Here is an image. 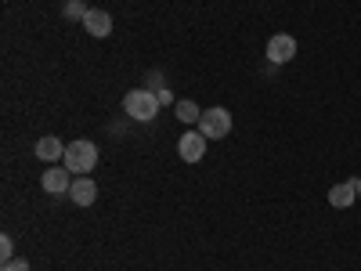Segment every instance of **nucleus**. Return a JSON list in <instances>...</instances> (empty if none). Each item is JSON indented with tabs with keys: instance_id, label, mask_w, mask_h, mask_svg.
I'll list each match as a JSON object with an SVG mask.
<instances>
[{
	"instance_id": "nucleus-6",
	"label": "nucleus",
	"mask_w": 361,
	"mask_h": 271,
	"mask_svg": "<svg viewBox=\"0 0 361 271\" xmlns=\"http://www.w3.org/2000/svg\"><path fill=\"white\" fill-rule=\"evenodd\" d=\"M293 58H296V40L289 33H279V37L267 40V62L271 66H286Z\"/></svg>"
},
{
	"instance_id": "nucleus-9",
	"label": "nucleus",
	"mask_w": 361,
	"mask_h": 271,
	"mask_svg": "<svg viewBox=\"0 0 361 271\" xmlns=\"http://www.w3.org/2000/svg\"><path fill=\"white\" fill-rule=\"evenodd\" d=\"M62 156H66V145H62V138L47 134V138H40V141H37V159H44V163H58Z\"/></svg>"
},
{
	"instance_id": "nucleus-12",
	"label": "nucleus",
	"mask_w": 361,
	"mask_h": 271,
	"mask_svg": "<svg viewBox=\"0 0 361 271\" xmlns=\"http://www.w3.org/2000/svg\"><path fill=\"white\" fill-rule=\"evenodd\" d=\"M87 11H90V8L83 4V0H69V4H66V18H80V22H83Z\"/></svg>"
},
{
	"instance_id": "nucleus-14",
	"label": "nucleus",
	"mask_w": 361,
	"mask_h": 271,
	"mask_svg": "<svg viewBox=\"0 0 361 271\" xmlns=\"http://www.w3.org/2000/svg\"><path fill=\"white\" fill-rule=\"evenodd\" d=\"M0 271H29V260L25 257H11V260H4V267Z\"/></svg>"
},
{
	"instance_id": "nucleus-7",
	"label": "nucleus",
	"mask_w": 361,
	"mask_h": 271,
	"mask_svg": "<svg viewBox=\"0 0 361 271\" xmlns=\"http://www.w3.org/2000/svg\"><path fill=\"white\" fill-rule=\"evenodd\" d=\"M83 29H87V33L90 37H109L112 33V15L109 11H102V8H90L87 15H83Z\"/></svg>"
},
{
	"instance_id": "nucleus-2",
	"label": "nucleus",
	"mask_w": 361,
	"mask_h": 271,
	"mask_svg": "<svg viewBox=\"0 0 361 271\" xmlns=\"http://www.w3.org/2000/svg\"><path fill=\"white\" fill-rule=\"evenodd\" d=\"M159 98H156V90H148V87H137V90H127V98H123V112L130 119H137V124H152L156 112H159Z\"/></svg>"
},
{
	"instance_id": "nucleus-1",
	"label": "nucleus",
	"mask_w": 361,
	"mask_h": 271,
	"mask_svg": "<svg viewBox=\"0 0 361 271\" xmlns=\"http://www.w3.org/2000/svg\"><path fill=\"white\" fill-rule=\"evenodd\" d=\"M62 167H69L76 177L90 174L98 167V145L87 141V138H76L73 145H66V156H62Z\"/></svg>"
},
{
	"instance_id": "nucleus-15",
	"label": "nucleus",
	"mask_w": 361,
	"mask_h": 271,
	"mask_svg": "<svg viewBox=\"0 0 361 271\" xmlns=\"http://www.w3.org/2000/svg\"><path fill=\"white\" fill-rule=\"evenodd\" d=\"M156 98H159V105H177L173 95H170V87H159V90H156Z\"/></svg>"
},
{
	"instance_id": "nucleus-10",
	"label": "nucleus",
	"mask_w": 361,
	"mask_h": 271,
	"mask_svg": "<svg viewBox=\"0 0 361 271\" xmlns=\"http://www.w3.org/2000/svg\"><path fill=\"white\" fill-rule=\"evenodd\" d=\"M357 199V181L350 177V181H340V185H333L329 188V203H333L336 210H343V206H350Z\"/></svg>"
},
{
	"instance_id": "nucleus-13",
	"label": "nucleus",
	"mask_w": 361,
	"mask_h": 271,
	"mask_svg": "<svg viewBox=\"0 0 361 271\" xmlns=\"http://www.w3.org/2000/svg\"><path fill=\"white\" fill-rule=\"evenodd\" d=\"M15 257V243H11V235H0V260H11Z\"/></svg>"
},
{
	"instance_id": "nucleus-11",
	"label": "nucleus",
	"mask_w": 361,
	"mask_h": 271,
	"mask_svg": "<svg viewBox=\"0 0 361 271\" xmlns=\"http://www.w3.org/2000/svg\"><path fill=\"white\" fill-rule=\"evenodd\" d=\"M173 109H177V116L185 119V124H199V116H202V109L195 102H177Z\"/></svg>"
},
{
	"instance_id": "nucleus-3",
	"label": "nucleus",
	"mask_w": 361,
	"mask_h": 271,
	"mask_svg": "<svg viewBox=\"0 0 361 271\" xmlns=\"http://www.w3.org/2000/svg\"><path fill=\"white\" fill-rule=\"evenodd\" d=\"M199 131L209 138V141H224L228 134H231V112L224 109V105H217V109H202V116H199Z\"/></svg>"
},
{
	"instance_id": "nucleus-4",
	"label": "nucleus",
	"mask_w": 361,
	"mask_h": 271,
	"mask_svg": "<svg viewBox=\"0 0 361 271\" xmlns=\"http://www.w3.org/2000/svg\"><path fill=\"white\" fill-rule=\"evenodd\" d=\"M40 185H44L47 195H69V188H73V170L51 163V167L44 170V177H40Z\"/></svg>"
},
{
	"instance_id": "nucleus-5",
	"label": "nucleus",
	"mask_w": 361,
	"mask_h": 271,
	"mask_svg": "<svg viewBox=\"0 0 361 271\" xmlns=\"http://www.w3.org/2000/svg\"><path fill=\"white\" fill-rule=\"evenodd\" d=\"M206 134L202 131H188V134H180L177 138V156L185 159V163H199L202 156H206Z\"/></svg>"
},
{
	"instance_id": "nucleus-8",
	"label": "nucleus",
	"mask_w": 361,
	"mask_h": 271,
	"mask_svg": "<svg viewBox=\"0 0 361 271\" xmlns=\"http://www.w3.org/2000/svg\"><path fill=\"white\" fill-rule=\"evenodd\" d=\"M69 199H73L76 206H90V203L98 199V185H94V181H90V174H83V177H73Z\"/></svg>"
},
{
	"instance_id": "nucleus-16",
	"label": "nucleus",
	"mask_w": 361,
	"mask_h": 271,
	"mask_svg": "<svg viewBox=\"0 0 361 271\" xmlns=\"http://www.w3.org/2000/svg\"><path fill=\"white\" fill-rule=\"evenodd\" d=\"M354 181H357V199H361V177H354Z\"/></svg>"
}]
</instances>
